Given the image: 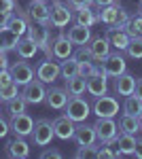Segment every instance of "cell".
Wrapping results in <instances>:
<instances>
[{
    "instance_id": "7c38bea8",
    "label": "cell",
    "mask_w": 142,
    "mask_h": 159,
    "mask_svg": "<svg viewBox=\"0 0 142 159\" xmlns=\"http://www.w3.org/2000/svg\"><path fill=\"white\" fill-rule=\"evenodd\" d=\"M72 138L76 140L79 147H89V144H95V142H98L95 127H94V125H89L87 121L76 123V127H74V136H72Z\"/></svg>"
},
{
    "instance_id": "d6986e66",
    "label": "cell",
    "mask_w": 142,
    "mask_h": 159,
    "mask_svg": "<svg viewBox=\"0 0 142 159\" xmlns=\"http://www.w3.org/2000/svg\"><path fill=\"white\" fill-rule=\"evenodd\" d=\"M74 127H76V123L68 119L66 115L53 119V132H55V138H59V140H70L74 136Z\"/></svg>"
},
{
    "instance_id": "7a4b0ae2",
    "label": "cell",
    "mask_w": 142,
    "mask_h": 159,
    "mask_svg": "<svg viewBox=\"0 0 142 159\" xmlns=\"http://www.w3.org/2000/svg\"><path fill=\"white\" fill-rule=\"evenodd\" d=\"M62 110L68 119H72L74 123H81V121H87V117L91 115V104L83 96H70Z\"/></svg>"
},
{
    "instance_id": "ee69618b",
    "label": "cell",
    "mask_w": 142,
    "mask_h": 159,
    "mask_svg": "<svg viewBox=\"0 0 142 159\" xmlns=\"http://www.w3.org/2000/svg\"><path fill=\"white\" fill-rule=\"evenodd\" d=\"M68 7H70L72 11L81 9V7H91V0H68Z\"/></svg>"
},
{
    "instance_id": "f5cc1de1",
    "label": "cell",
    "mask_w": 142,
    "mask_h": 159,
    "mask_svg": "<svg viewBox=\"0 0 142 159\" xmlns=\"http://www.w3.org/2000/svg\"><path fill=\"white\" fill-rule=\"evenodd\" d=\"M138 13L142 15V0H140V4H138Z\"/></svg>"
},
{
    "instance_id": "c3c4849f",
    "label": "cell",
    "mask_w": 142,
    "mask_h": 159,
    "mask_svg": "<svg viewBox=\"0 0 142 159\" xmlns=\"http://www.w3.org/2000/svg\"><path fill=\"white\" fill-rule=\"evenodd\" d=\"M134 157L142 159V138H136V148H134Z\"/></svg>"
},
{
    "instance_id": "60d3db41",
    "label": "cell",
    "mask_w": 142,
    "mask_h": 159,
    "mask_svg": "<svg viewBox=\"0 0 142 159\" xmlns=\"http://www.w3.org/2000/svg\"><path fill=\"white\" fill-rule=\"evenodd\" d=\"M40 157H43V159H49V157L62 159V157H64V155H62V151H57V148H45V151L40 153Z\"/></svg>"
},
{
    "instance_id": "e0dca14e",
    "label": "cell",
    "mask_w": 142,
    "mask_h": 159,
    "mask_svg": "<svg viewBox=\"0 0 142 159\" xmlns=\"http://www.w3.org/2000/svg\"><path fill=\"white\" fill-rule=\"evenodd\" d=\"M106 38H108V43H110V47L121 51V53L127 49V45H130V34L125 30L117 28V25H110L106 30Z\"/></svg>"
},
{
    "instance_id": "e575fe53",
    "label": "cell",
    "mask_w": 142,
    "mask_h": 159,
    "mask_svg": "<svg viewBox=\"0 0 142 159\" xmlns=\"http://www.w3.org/2000/svg\"><path fill=\"white\" fill-rule=\"evenodd\" d=\"M125 32L130 36H142V15L140 13H136L134 17H130V24L125 28Z\"/></svg>"
},
{
    "instance_id": "7dc6e473",
    "label": "cell",
    "mask_w": 142,
    "mask_h": 159,
    "mask_svg": "<svg viewBox=\"0 0 142 159\" xmlns=\"http://www.w3.org/2000/svg\"><path fill=\"white\" fill-rule=\"evenodd\" d=\"M11 132V127H9V121H4L2 117H0V138H7V134Z\"/></svg>"
},
{
    "instance_id": "44dd1931",
    "label": "cell",
    "mask_w": 142,
    "mask_h": 159,
    "mask_svg": "<svg viewBox=\"0 0 142 159\" xmlns=\"http://www.w3.org/2000/svg\"><path fill=\"white\" fill-rule=\"evenodd\" d=\"M68 40H70L72 45H87L89 40H91V28H87V25H81V24H74L68 28V32H64Z\"/></svg>"
},
{
    "instance_id": "4fadbf2b",
    "label": "cell",
    "mask_w": 142,
    "mask_h": 159,
    "mask_svg": "<svg viewBox=\"0 0 142 159\" xmlns=\"http://www.w3.org/2000/svg\"><path fill=\"white\" fill-rule=\"evenodd\" d=\"M72 45L70 40H68V36L62 32L59 36L55 38H51V53H53V60H59V61H64V60H68L72 55Z\"/></svg>"
},
{
    "instance_id": "30bf717a",
    "label": "cell",
    "mask_w": 142,
    "mask_h": 159,
    "mask_svg": "<svg viewBox=\"0 0 142 159\" xmlns=\"http://www.w3.org/2000/svg\"><path fill=\"white\" fill-rule=\"evenodd\" d=\"M45 96H47V87L38 79H32L30 83H25L24 91H21V98L28 104H40V102H45Z\"/></svg>"
},
{
    "instance_id": "277c9868",
    "label": "cell",
    "mask_w": 142,
    "mask_h": 159,
    "mask_svg": "<svg viewBox=\"0 0 142 159\" xmlns=\"http://www.w3.org/2000/svg\"><path fill=\"white\" fill-rule=\"evenodd\" d=\"M30 138H32L34 147H49L51 140L55 138L53 121H49V119H38V121H34V129H32Z\"/></svg>"
},
{
    "instance_id": "f6af8a7d",
    "label": "cell",
    "mask_w": 142,
    "mask_h": 159,
    "mask_svg": "<svg viewBox=\"0 0 142 159\" xmlns=\"http://www.w3.org/2000/svg\"><path fill=\"white\" fill-rule=\"evenodd\" d=\"M15 7H17V0H0V9L2 11H15Z\"/></svg>"
},
{
    "instance_id": "b9f144b4",
    "label": "cell",
    "mask_w": 142,
    "mask_h": 159,
    "mask_svg": "<svg viewBox=\"0 0 142 159\" xmlns=\"http://www.w3.org/2000/svg\"><path fill=\"white\" fill-rule=\"evenodd\" d=\"M9 83H13V76H11V70L7 68V70H0V87L9 85Z\"/></svg>"
},
{
    "instance_id": "74e56055",
    "label": "cell",
    "mask_w": 142,
    "mask_h": 159,
    "mask_svg": "<svg viewBox=\"0 0 142 159\" xmlns=\"http://www.w3.org/2000/svg\"><path fill=\"white\" fill-rule=\"evenodd\" d=\"M127 24H130V13H127V9H123V7L119 4V7H117V19H115V25L121 28V30H125Z\"/></svg>"
},
{
    "instance_id": "9a60e30c",
    "label": "cell",
    "mask_w": 142,
    "mask_h": 159,
    "mask_svg": "<svg viewBox=\"0 0 142 159\" xmlns=\"http://www.w3.org/2000/svg\"><path fill=\"white\" fill-rule=\"evenodd\" d=\"M68 98H70V96H68V91H66L64 87H53V85H49L47 96H45V102H47L49 108H53V110H62L64 106H66Z\"/></svg>"
},
{
    "instance_id": "8992f818",
    "label": "cell",
    "mask_w": 142,
    "mask_h": 159,
    "mask_svg": "<svg viewBox=\"0 0 142 159\" xmlns=\"http://www.w3.org/2000/svg\"><path fill=\"white\" fill-rule=\"evenodd\" d=\"M100 70L106 74V76H119V74L127 72V61H125V57L121 55V51H117V53H108L104 60L100 61Z\"/></svg>"
},
{
    "instance_id": "7bdbcfd3",
    "label": "cell",
    "mask_w": 142,
    "mask_h": 159,
    "mask_svg": "<svg viewBox=\"0 0 142 159\" xmlns=\"http://www.w3.org/2000/svg\"><path fill=\"white\" fill-rule=\"evenodd\" d=\"M11 11H2L0 9V30H7V25H9V19H11Z\"/></svg>"
},
{
    "instance_id": "ab89813d",
    "label": "cell",
    "mask_w": 142,
    "mask_h": 159,
    "mask_svg": "<svg viewBox=\"0 0 142 159\" xmlns=\"http://www.w3.org/2000/svg\"><path fill=\"white\" fill-rule=\"evenodd\" d=\"M72 57H74L76 61L94 60V57H91V51H89V45H81V47L76 49V53H72Z\"/></svg>"
},
{
    "instance_id": "5b68a950",
    "label": "cell",
    "mask_w": 142,
    "mask_h": 159,
    "mask_svg": "<svg viewBox=\"0 0 142 159\" xmlns=\"http://www.w3.org/2000/svg\"><path fill=\"white\" fill-rule=\"evenodd\" d=\"M34 76L40 81V83H45V85H53L55 79L59 76V64L53 60V57H45L43 61L36 64Z\"/></svg>"
},
{
    "instance_id": "603a6c76",
    "label": "cell",
    "mask_w": 142,
    "mask_h": 159,
    "mask_svg": "<svg viewBox=\"0 0 142 159\" xmlns=\"http://www.w3.org/2000/svg\"><path fill=\"white\" fill-rule=\"evenodd\" d=\"M30 21H32V17H30V15H15V13H13L11 19H9V25H7V30H9L11 34H15V36L21 38V36H25Z\"/></svg>"
},
{
    "instance_id": "ba28073f",
    "label": "cell",
    "mask_w": 142,
    "mask_h": 159,
    "mask_svg": "<svg viewBox=\"0 0 142 159\" xmlns=\"http://www.w3.org/2000/svg\"><path fill=\"white\" fill-rule=\"evenodd\" d=\"M94 115L95 117H117L119 115V100L115 96H98L94 102Z\"/></svg>"
},
{
    "instance_id": "816d5d0a",
    "label": "cell",
    "mask_w": 142,
    "mask_h": 159,
    "mask_svg": "<svg viewBox=\"0 0 142 159\" xmlns=\"http://www.w3.org/2000/svg\"><path fill=\"white\" fill-rule=\"evenodd\" d=\"M138 125H140V129H142V112L138 115Z\"/></svg>"
},
{
    "instance_id": "7402d4cb",
    "label": "cell",
    "mask_w": 142,
    "mask_h": 159,
    "mask_svg": "<svg viewBox=\"0 0 142 159\" xmlns=\"http://www.w3.org/2000/svg\"><path fill=\"white\" fill-rule=\"evenodd\" d=\"M49 7L47 2H43V0H32L30 4H28V9L25 11L30 13V17H32V21H40V24H49ZM51 25V24H49Z\"/></svg>"
},
{
    "instance_id": "6da1fadb",
    "label": "cell",
    "mask_w": 142,
    "mask_h": 159,
    "mask_svg": "<svg viewBox=\"0 0 142 159\" xmlns=\"http://www.w3.org/2000/svg\"><path fill=\"white\" fill-rule=\"evenodd\" d=\"M49 24H40V21H30L28 25V32H25V36L32 38L36 45H38V49L45 51V55L47 57H53V53H51V34H49Z\"/></svg>"
},
{
    "instance_id": "ffe728a7",
    "label": "cell",
    "mask_w": 142,
    "mask_h": 159,
    "mask_svg": "<svg viewBox=\"0 0 142 159\" xmlns=\"http://www.w3.org/2000/svg\"><path fill=\"white\" fill-rule=\"evenodd\" d=\"M134 87H136V76H131L130 72H123L115 76V83H112V91L117 96H131L134 93Z\"/></svg>"
},
{
    "instance_id": "83f0119b",
    "label": "cell",
    "mask_w": 142,
    "mask_h": 159,
    "mask_svg": "<svg viewBox=\"0 0 142 159\" xmlns=\"http://www.w3.org/2000/svg\"><path fill=\"white\" fill-rule=\"evenodd\" d=\"M119 129L121 132H125V134H138L140 132V125H138V117H134V115H121V119H119Z\"/></svg>"
},
{
    "instance_id": "1f68e13d",
    "label": "cell",
    "mask_w": 142,
    "mask_h": 159,
    "mask_svg": "<svg viewBox=\"0 0 142 159\" xmlns=\"http://www.w3.org/2000/svg\"><path fill=\"white\" fill-rule=\"evenodd\" d=\"M17 40H19V36H15V34H11L9 30H0V51H15V47H17Z\"/></svg>"
},
{
    "instance_id": "5bb4252c",
    "label": "cell",
    "mask_w": 142,
    "mask_h": 159,
    "mask_svg": "<svg viewBox=\"0 0 142 159\" xmlns=\"http://www.w3.org/2000/svg\"><path fill=\"white\" fill-rule=\"evenodd\" d=\"M87 93L94 98L108 93V76L102 70H95L91 76H87Z\"/></svg>"
},
{
    "instance_id": "f907efd6",
    "label": "cell",
    "mask_w": 142,
    "mask_h": 159,
    "mask_svg": "<svg viewBox=\"0 0 142 159\" xmlns=\"http://www.w3.org/2000/svg\"><path fill=\"white\" fill-rule=\"evenodd\" d=\"M112 2H117V0H91V7H106V4H112Z\"/></svg>"
},
{
    "instance_id": "db71d44e",
    "label": "cell",
    "mask_w": 142,
    "mask_h": 159,
    "mask_svg": "<svg viewBox=\"0 0 142 159\" xmlns=\"http://www.w3.org/2000/svg\"><path fill=\"white\" fill-rule=\"evenodd\" d=\"M0 112H2V100H0Z\"/></svg>"
},
{
    "instance_id": "bcb514c9",
    "label": "cell",
    "mask_w": 142,
    "mask_h": 159,
    "mask_svg": "<svg viewBox=\"0 0 142 159\" xmlns=\"http://www.w3.org/2000/svg\"><path fill=\"white\" fill-rule=\"evenodd\" d=\"M11 66V61H9V55H7V51H0V70H7Z\"/></svg>"
},
{
    "instance_id": "3957f363",
    "label": "cell",
    "mask_w": 142,
    "mask_h": 159,
    "mask_svg": "<svg viewBox=\"0 0 142 159\" xmlns=\"http://www.w3.org/2000/svg\"><path fill=\"white\" fill-rule=\"evenodd\" d=\"M95 127V136H98V140L100 142H104V144H115V140H117V134H119V125L115 121V117H98V121L94 123Z\"/></svg>"
},
{
    "instance_id": "836d02e7",
    "label": "cell",
    "mask_w": 142,
    "mask_h": 159,
    "mask_svg": "<svg viewBox=\"0 0 142 159\" xmlns=\"http://www.w3.org/2000/svg\"><path fill=\"white\" fill-rule=\"evenodd\" d=\"M25 106H28V102L21 98V93L19 96H15L13 100L7 102V110H9V115L15 117V115H19V112H25Z\"/></svg>"
},
{
    "instance_id": "4316f807",
    "label": "cell",
    "mask_w": 142,
    "mask_h": 159,
    "mask_svg": "<svg viewBox=\"0 0 142 159\" xmlns=\"http://www.w3.org/2000/svg\"><path fill=\"white\" fill-rule=\"evenodd\" d=\"M64 89L68 91V96H85L87 93V79L81 76V74L70 76V79H66V87Z\"/></svg>"
},
{
    "instance_id": "d4e9b609",
    "label": "cell",
    "mask_w": 142,
    "mask_h": 159,
    "mask_svg": "<svg viewBox=\"0 0 142 159\" xmlns=\"http://www.w3.org/2000/svg\"><path fill=\"white\" fill-rule=\"evenodd\" d=\"M15 51H17V55L21 57V60H32L36 53H38V45H36L32 38L28 36H21L19 40H17V47H15Z\"/></svg>"
},
{
    "instance_id": "52a82bcc",
    "label": "cell",
    "mask_w": 142,
    "mask_h": 159,
    "mask_svg": "<svg viewBox=\"0 0 142 159\" xmlns=\"http://www.w3.org/2000/svg\"><path fill=\"white\" fill-rule=\"evenodd\" d=\"M70 21H72V9L66 7V4H62L59 0H53L51 9H49V24L53 25V28L64 30Z\"/></svg>"
},
{
    "instance_id": "cb8c5ba5",
    "label": "cell",
    "mask_w": 142,
    "mask_h": 159,
    "mask_svg": "<svg viewBox=\"0 0 142 159\" xmlns=\"http://www.w3.org/2000/svg\"><path fill=\"white\" fill-rule=\"evenodd\" d=\"M74 11H76V15H74L76 24L87 25V28H91L94 24H100V11H94L91 7H81V9H74Z\"/></svg>"
},
{
    "instance_id": "f546056e",
    "label": "cell",
    "mask_w": 142,
    "mask_h": 159,
    "mask_svg": "<svg viewBox=\"0 0 142 159\" xmlns=\"http://www.w3.org/2000/svg\"><path fill=\"white\" fill-rule=\"evenodd\" d=\"M117 2L112 4H106V7H100V24L104 25H115V19H117Z\"/></svg>"
},
{
    "instance_id": "2e32d148",
    "label": "cell",
    "mask_w": 142,
    "mask_h": 159,
    "mask_svg": "<svg viewBox=\"0 0 142 159\" xmlns=\"http://www.w3.org/2000/svg\"><path fill=\"white\" fill-rule=\"evenodd\" d=\"M7 157H13V159H28L30 157V144L25 142V138L15 136L13 140L7 142Z\"/></svg>"
},
{
    "instance_id": "d6a6232c",
    "label": "cell",
    "mask_w": 142,
    "mask_h": 159,
    "mask_svg": "<svg viewBox=\"0 0 142 159\" xmlns=\"http://www.w3.org/2000/svg\"><path fill=\"white\" fill-rule=\"evenodd\" d=\"M125 53L131 60H142V36H130V45Z\"/></svg>"
},
{
    "instance_id": "ac0fdd59",
    "label": "cell",
    "mask_w": 142,
    "mask_h": 159,
    "mask_svg": "<svg viewBox=\"0 0 142 159\" xmlns=\"http://www.w3.org/2000/svg\"><path fill=\"white\" fill-rule=\"evenodd\" d=\"M87 45H89V51H91V57H94L95 64H100V61L110 53V49H112L106 36H95V38L91 36V40H89Z\"/></svg>"
},
{
    "instance_id": "8fae6325",
    "label": "cell",
    "mask_w": 142,
    "mask_h": 159,
    "mask_svg": "<svg viewBox=\"0 0 142 159\" xmlns=\"http://www.w3.org/2000/svg\"><path fill=\"white\" fill-rule=\"evenodd\" d=\"M9 127H11V132H13L15 136H21V138H25V136L32 134V129H34V119H32L28 112H19V115L11 117Z\"/></svg>"
},
{
    "instance_id": "681fc988",
    "label": "cell",
    "mask_w": 142,
    "mask_h": 159,
    "mask_svg": "<svg viewBox=\"0 0 142 159\" xmlns=\"http://www.w3.org/2000/svg\"><path fill=\"white\" fill-rule=\"evenodd\" d=\"M134 96L138 100H142V76L140 79H136V87H134Z\"/></svg>"
},
{
    "instance_id": "f1b7e54d",
    "label": "cell",
    "mask_w": 142,
    "mask_h": 159,
    "mask_svg": "<svg viewBox=\"0 0 142 159\" xmlns=\"http://www.w3.org/2000/svg\"><path fill=\"white\" fill-rule=\"evenodd\" d=\"M79 74V61L74 60V57H68V60H64L59 64V76L66 81V79H70V76H76Z\"/></svg>"
},
{
    "instance_id": "4dcf8cb0",
    "label": "cell",
    "mask_w": 142,
    "mask_h": 159,
    "mask_svg": "<svg viewBox=\"0 0 142 159\" xmlns=\"http://www.w3.org/2000/svg\"><path fill=\"white\" fill-rule=\"evenodd\" d=\"M123 112L138 117L142 112V100H138L134 93H131V96H125V100H123Z\"/></svg>"
},
{
    "instance_id": "9c48e42d",
    "label": "cell",
    "mask_w": 142,
    "mask_h": 159,
    "mask_svg": "<svg viewBox=\"0 0 142 159\" xmlns=\"http://www.w3.org/2000/svg\"><path fill=\"white\" fill-rule=\"evenodd\" d=\"M9 70H11L13 83L17 87H24L25 83H30L34 79V68L28 64V60H19V61H15V64H11Z\"/></svg>"
},
{
    "instance_id": "484cf974",
    "label": "cell",
    "mask_w": 142,
    "mask_h": 159,
    "mask_svg": "<svg viewBox=\"0 0 142 159\" xmlns=\"http://www.w3.org/2000/svg\"><path fill=\"white\" fill-rule=\"evenodd\" d=\"M115 144L119 147L117 157H121V155H134V148H136V136L121 132V134H117V140H115Z\"/></svg>"
},
{
    "instance_id": "f35d334b",
    "label": "cell",
    "mask_w": 142,
    "mask_h": 159,
    "mask_svg": "<svg viewBox=\"0 0 142 159\" xmlns=\"http://www.w3.org/2000/svg\"><path fill=\"white\" fill-rule=\"evenodd\" d=\"M74 157L83 159V157H98V147L89 144V147H79V151L74 153Z\"/></svg>"
},
{
    "instance_id": "8d00e7d4",
    "label": "cell",
    "mask_w": 142,
    "mask_h": 159,
    "mask_svg": "<svg viewBox=\"0 0 142 159\" xmlns=\"http://www.w3.org/2000/svg\"><path fill=\"white\" fill-rule=\"evenodd\" d=\"M15 96H19V91H17V85H15V83H9V85L0 87V100H2V102H9V100H13Z\"/></svg>"
},
{
    "instance_id": "11a10c76",
    "label": "cell",
    "mask_w": 142,
    "mask_h": 159,
    "mask_svg": "<svg viewBox=\"0 0 142 159\" xmlns=\"http://www.w3.org/2000/svg\"><path fill=\"white\" fill-rule=\"evenodd\" d=\"M43 2H49V0H43Z\"/></svg>"
},
{
    "instance_id": "d590c367",
    "label": "cell",
    "mask_w": 142,
    "mask_h": 159,
    "mask_svg": "<svg viewBox=\"0 0 142 159\" xmlns=\"http://www.w3.org/2000/svg\"><path fill=\"white\" fill-rule=\"evenodd\" d=\"M95 70H100V66H95L94 60L79 61V74H81V76H85V79H87V76H91Z\"/></svg>"
}]
</instances>
